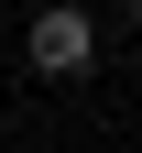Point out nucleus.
Returning a JSON list of instances; mask_svg holds the SVG:
<instances>
[{"instance_id":"nucleus-1","label":"nucleus","mask_w":142,"mask_h":153,"mask_svg":"<svg viewBox=\"0 0 142 153\" xmlns=\"http://www.w3.org/2000/svg\"><path fill=\"white\" fill-rule=\"evenodd\" d=\"M22 55H33V76H88L98 66V22L77 11V0H44L33 33H22Z\"/></svg>"},{"instance_id":"nucleus-2","label":"nucleus","mask_w":142,"mask_h":153,"mask_svg":"<svg viewBox=\"0 0 142 153\" xmlns=\"http://www.w3.org/2000/svg\"><path fill=\"white\" fill-rule=\"evenodd\" d=\"M131 33H142V0H131Z\"/></svg>"}]
</instances>
